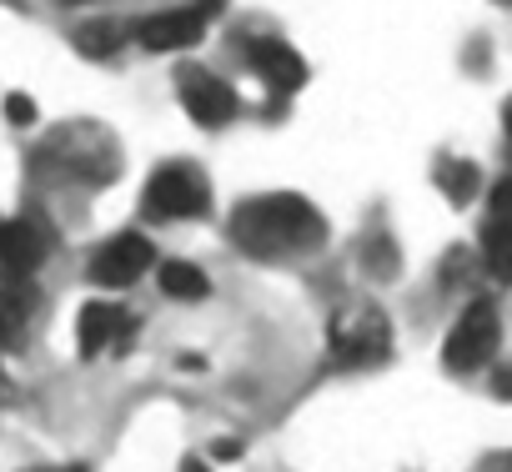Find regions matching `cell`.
<instances>
[{
    "mask_svg": "<svg viewBox=\"0 0 512 472\" xmlns=\"http://www.w3.org/2000/svg\"><path fill=\"white\" fill-rule=\"evenodd\" d=\"M226 236L256 262H292L327 242V216L297 191H267L226 216Z\"/></svg>",
    "mask_w": 512,
    "mask_h": 472,
    "instance_id": "1",
    "label": "cell"
},
{
    "mask_svg": "<svg viewBox=\"0 0 512 472\" xmlns=\"http://www.w3.org/2000/svg\"><path fill=\"white\" fill-rule=\"evenodd\" d=\"M141 211L151 221H201L211 216V181L191 161H166L141 186Z\"/></svg>",
    "mask_w": 512,
    "mask_h": 472,
    "instance_id": "2",
    "label": "cell"
},
{
    "mask_svg": "<svg viewBox=\"0 0 512 472\" xmlns=\"http://www.w3.org/2000/svg\"><path fill=\"white\" fill-rule=\"evenodd\" d=\"M497 347H502V317H497V302L477 297L462 307V317L452 322L447 342H442V367L452 377H472V372H487L497 362Z\"/></svg>",
    "mask_w": 512,
    "mask_h": 472,
    "instance_id": "3",
    "label": "cell"
},
{
    "mask_svg": "<svg viewBox=\"0 0 512 472\" xmlns=\"http://www.w3.org/2000/svg\"><path fill=\"white\" fill-rule=\"evenodd\" d=\"M392 352V322L382 317V307L362 302L332 317V357L342 367H372Z\"/></svg>",
    "mask_w": 512,
    "mask_h": 472,
    "instance_id": "4",
    "label": "cell"
},
{
    "mask_svg": "<svg viewBox=\"0 0 512 472\" xmlns=\"http://www.w3.org/2000/svg\"><path fill=\"white\" fill-rule=\"evenodd\" d=\"M176 101H181V111H186L196 126H206V131L231 126L236 111H241L236 91H231L216 71H206V66H186V71H176Z\"/></svg>",
    "mask_w": 512,
    "mask_h": 472,
    "instance_id": "5",
    "label": "cell"
},
{
    "mask_svg": "<svg viewBox=\"0 0 512 472\" xmlns=\"http://www.w3.org/2000/svg\"><path fill=\"white\" fill-rule=\"evenodd\" d=\"M156 267V247H151V236H141V231H121V236H111V242H101L96 247V257H91V282L96 287H111V292H126V287H136L146 272Z\"/></svg>",
    "mask_w": 512,
    "mask_h": 472,
    "instance_id": "6",
    "label": "cell"
},
{
    "mask_svg": "<svg viewBox=\"0 0 512 472\" xmlns=\"http://www.w3.org/2000/svg\"><path fill=\"white\" fill-rule=\"evenodd\" d=\"M211 11H216V0H201V6H171V11L146 16L131 36H136V46H146L156 56H176V51H191L206 36Z\"/></svg>",
    "mask_w": 512,
    "mask_h": 472,
    "instance_id": "7",
    "label": "cell"
},
{
    "mask_svg": "<svg viewBox=\"0 0 512 472\" xmlns=\"http://www.w3.org/2000/svg\"><path fill=\"white\" fill-rule=\"evenodd\" d=\"M46 252H51V236L41 221H31V216L0 221V282H31L36 267L46 262Z\"/></svg>",
    "mask_w": 512,
    "mask_h": 472,
    "instance_id": "8",
    "label": "cell"
},
{
    "mask_svg": "<svg viewBox=\"0 0 512 472\" xmlns=\"http://www.w3.org/2000/svg\"><path fill=\"white\" fill-rule=\"evenodd\" d=\"M246 66H251V76H256V81L272 86L277 96H292V91H302V86H307V61H302L282 36L246 41Z\"/></svg>",
    "mask_w": 512,
    "mask_h": 472,
    "instance_id": "9",
    "label": "cell"
},
{
    "mask_svg": "<svg viewBox=\"0 0 512 472\" xmlns=\"http://www.w3.org/2000/svg\"><path fill=\"white\" fill-rule=\"evenodd\" d=\"M131 337V312L116 302H86L76 317V347L81 357H101V352H121Z\"/></svg>",
    "mask_w": 512,
    "mask_h": 472,
    "instance_id": "10",
    "label": "cell"
},
{
    "mask_svg": "<svg viewBox=\"0 0 512 472\" xmlns=\"http://www.w3.org/2000/svg\"><path fill=\"white\" fill-rule=\"evenodd\" d=\"M31 287L26 282H0V347H16L31 327Z\"/></svg>",
    "mask_w": 512,
    "mask_h": 472,
    "instance_id": "11",
    "label": "cell"
},
{
    "mask_svg": "<svg viewBox=\"0 0 512 472\" xmlns=\"http://www.w3.org/2000/svg\"><path fill=\"white\" fill-rule=\"evenodd\" d=\"M156 287L171 297V302H201L206 292H211V277L196 267V262H161V277H156Z\"/></svg>",
    "mask_w": 512,
    "mask_h": 472,
    "instance_id": "12",
    "label": "cell"
},
{
    "mask_svg": "<svg viewBox=\"0 0 512 472\" xmlns=\"http://www.w3.org/2000/svg\"><path fill=\"white\" fill-rule=\"evenodd\" d=\"M482 262L497 282H512V221H487L482 231Z\"/></svg>",
    "mask_w": 512,
    "mask_h": 472,
    "instance_id": "13",
    "label": "cell"
},
{
    "mask_svg": "<svg viewBox=\"0 0 512 472\" xmlns=\"http://www.w3.org/2000/svg\"><path fill=\"white\" fill-rule=\"evenodd\" d=\"M121 46H126V36H121V26H116V21H91V26H81V31H76V51H81V56H91V61H111Z\"/></svg>",
    "mask_w": 512,
    "mask_h": 472,
    "instance_id": "14",
    "label": "cell"
},
{
    "mask_svg": "<svg viewBox=\"0 0 512 472\" xmlns=\"http://www.w3.org/2000/svg\"><path fill=\"white\" fill-rule=\"evenodd\" d=\"M437 186H442L457 206H467V196L477 191V166H467V161H442V166H437Z\"/></svg>",
    "mask_w": 512,
    "mask_h": 472,
    "instance_id": "15",
    "label": "cell"
},
{
    "mask_svg": "<svg viewBox=\"0 0 512 472\" xmlns=\"http://www.w3.org/2000/svg\"><path fill=\"white\" fill-rule=\"evenodd\" d=\"M6 121H11V126H31V121H36V101H31L26 91H11V96H6Z\"/></svg>",
    "mask_w": 512,
    "mask_h": 472,
    "instance_id": "16",
    "label": "cell"
},
{
    "mask_svg": "<svg viewBox=\"0 0 512 472\" xmlns=\"http://www.w3.org/2000/svg\"><path fill=\"white\" fill-rule=\"evenodd\" d=\"M487 221H512V181H497V186H492Z\"/></svg>",
    "mask_w": 512,
    "mask_h": 472,
    "instance_id": "17",
    "label": "cell"
},
{
    "mask_svg": "<svg viewBox=\"0 0 512 472\" xmlns=\"http://www.w3.org/2000/svg\"><path fill=\"white\" fill-rule=\"evenodd\" d=\"M492 392H497L502 402H512V367H497V372H492Z\"/></svg>",
    "mask_w": 512,
    "mask_h": 472,
    "instance_id": "18",
    "label": "cell"
},
{
    "mask_svg": "<svg viewBox=\"0 0 512 472\" xmlns=\"http://www.w3.org/2000/svg\"><path fill=\"white\" fill-rule=\"evenodd\" d=\"M502 131L512 136V96H507V106H502Z\"/></svg>",
    "mask_w": 512,
    "mask_h": 472,
    "instance_id": "19",
    "label": "cell"
},
{
    "mask_svg": "<svg viewBox=\"0 0 512 472\" xmlns=\"http://www.w3.org/2000/svg\"><path fill=\"white\" fill-rule=\"evenodd\" d=\"M181 472H206V467H201V462H186V467H181Z\"/></svg>",
    "mask_w": 512,
    "mask_h": 472,
    "instance_id": "20",
    "label": "cell"
},
{
    "mask_svg": "<svg viewBox=\"0 0 512 472\" xmlns=\"http://www.w3.org/2000/svg\"><path fill=\"white\" fill-rule=\"evenodd\" d=\"M0 392H6V367H0Z\"/></svg>",
    "mask_w": 512,
    "mask_h": 472,
    "instance_id": "21",
    "label": "cell"
}]
</instances>
